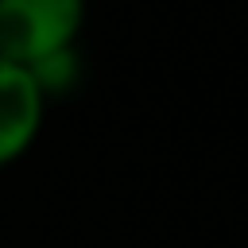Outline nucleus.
Listing matches in <instances>:
<instances>
[{"instance_id":"nucleus-1","label":"nucleus","mask_w":248,"mask_h":248,"mask_svg":"<svg viewBox=\"0 0 248 248\" xmlns=\"http://www.w3.org/2000/svg\"><path fill=\"white\" fill-rule=\"evenodd\" d=\"M89 0H0V58L35 66L78 46Z\"/></svg>"},{"instance_id":"nucleus-2","label":"nucleus","mask_w":248,"mask_h":248,"mask_svg":"<svg viewBox=\"0 0 248 248\" xmlns=\"http://www.w3.org/2000/svg\"><path fill=\"white\" fill-rule=\"evenodd\" d=\"M43 120H46V97L39 93L35 78L23 66L0 58V170L19 163L35 147Z\"/></svg>"},{"instance_id":"nucleus-3","label":"nucleus","mask_w":248,"mask_h":248,"mask_svg":"<svg viewBox=\"0 0 248 248\" xmlns=\"http://www.w3.org/2000/svg\"><path fill=\"white\" fill-rule=\"evenodd\" d=\"M27 74L35 78L39 93H43V97H46V105H50L54 97H66V93H74V89H78V81H81V54H78V46L58 50V54H50V58H43V62H35V66H27Z\"/></svg>"}]
</instances>
